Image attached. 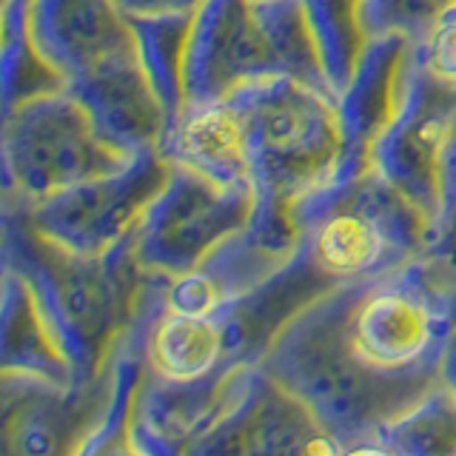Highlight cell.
Wrapping results in <instances>:
<instances>
[{"mask_svg": "<svg viewBox=\"0 0 456 456\" xmlns=\"http://www.w3.org/2000/svg\"><path fill=\"white\" fill-rule=\"evenodd\" d=\"M362 282H346L314 297L280 328L260 362L346 453H360L439 379V368L394 374L374 368L354 351L346 322Z\"/></svg>", "mask_w": 456, "mask_h": 456, "instance_id": "obj_1", "label": "cell"}, {"mask_svg": "<svg viewBox=\"0 0 456 456\" xmlns=\"http://www.w3.org/2000/svg\"><path fill=\"white\" fill-rule=\"evenodd\" d=\"M134 232L106 254L86 256L37 234L18 200L4 197V265L32 289L52 334L75 370V391H89L114 339L134 317L146 271L134 260Z\"/></svg>", "mask_w": 456, "mask_h": 456, "instance_id": "obj_2", "label": "cell"}, {"mask_svg": "<svg viewBox=\"0 0 456 456\" xmlns=\"http://www.w3.org/2000/svg\"><path fill=\"white\" fill-rule=\"evenodd\" d=\"M242 120L254 211L248 225L268 242L299 248L291 208L334 183L339 168L337 97L289 77L242 83L225 97Z\"/></svg>", "mask_w": 456, "mask_h": 456, "instance_id": "obj_3", "label": "cell"}, {"mask_svg": "<svg viewBox=\"0 0 456 456\" xmlns=\"http://www.w3.org/2000/svg\"><path fill=\"white\" fill-rule=\"evenodd\" d=\"M291 214L314 265L339 285L422 260L431 237L425 211L377 168L303 197Z\"/></svg>", "mask_w": 456, "mask_h": 456, "instance_id": "obj_4", "label": "cell"}, {"mask_svg": "<svg viewBox=\"0 0 456 456\" xmlns=\"http://www.w3.org/2000/svg\"><path fill=\"white\" fill-rule=\"evenodd\" d=\"M128 157L94 132L69 89L43 94L4 118V197L35 206L69 185L120 168Z\"/></svg>", "mask_w": 456, "mask_h": 456, "instance_id": "obj_5", "label": "cell"}, {"mask_svg": "<svg viewBox=\"0 0 456 456\" xmlns=\"http://www.w3.org/2000/svg\"><path fill=\"white\" fill-rule=\"evenodd\" d=\"M346 331L354 351L374 368L394 374L439 368L456 331V305L428 277L422 260H413L362 282Z\"/></svg>", "mask_w": 456, "mask_h": 456, "instance_id": "obj_6", "label": "cell"}, {"mask_svg": "<svg viewBox=\"0 0 456 456\" xmlns=\"http://www.w3.org/2000/svg\"><path fill=\"white\" fill-rule=\"evenodd\" d=\"M251 211V185H223L189 166L171 163L166 185L134 225V260L146 274L175 280L246 228Z\"/></svg>", "mask_w": 456, "mask_h": 456, "instance_id": "obj_7", "label": "cell"}, {"mask_svg": "<svg viewBox=\"0 0 456 456\" xmlns=\"http://www.w3.org/2000/svg\"><path fill=\"white\" fill-rule=\"evenodd\" d=\"M456 134V80L439 75L428 61L425 40H413L403 94L394 120L370 149V168L394 183L436 220L442 194V157Z\"/></svg>", "mask_w": 456, "mask_h": 456, "instance_id": "obj_8", "label": "cell"}, {"mask_svg": "<svg viewBox=\"0 0 456 456\" xmlns=\"http://www.w3.org/2000/svg\"><path fill=\"white\" fill-rule=\"evenodd\" d=\"M168 175V157L160 149H146L128 157L120 168L69 185L35 206H20L35 232L54 246L97 256L134 232Z\"/></svg>", "mask_w": 456, "mask_h": 456, "instance_id": "obj_9", "label": "cell"}, {"mask_svg": "<svg viewBox=\"0 0 456 456\" xmlns=\"http://www.w3.org/2000/svg\"><path fill=\"white\" fill-rule=\"evenodd\" d=\"M185 453H346L314 413L268 370L240 365L220 419Z\"/></svg>", "mask_w": 456, "mask_h": 456, "instance_id": "obj_10", "label": "cell"}, {"mask_svg": "<svg viewBox=\"0 0 456 456\" xmlns=\"http://www.w3.org/2000/svg\"><path fill=\"white\" fill-rule=\"evenodd\" d=\"M282 75L254 0H203L185 52V106L217 103L242 83Z\"/></svg>", "mask_w": 456, "mask_h": 456, "instance_id": "obj_11", "label": "cell"}, {"mask_svg": "<svg viewBox=\"0 0 456 456\" xmlns=\"http://www.w3.org/2000/svg\"><path fill=\"white\" fill-rule=\"evenodd\" d=\"M237 368L240 365H223L197 379H168L146 368L128 422V453L171 456L189 451L191 442L206 434L225 411Z\"/></svg>", "mask_w": 456, "mask_h": 456, "instance_id": "obj_12", "label": "cell"}, {"mask_svg": "<svg viewBox=\"0 0 456 456\" xmlns=\"http://www.w3.org/2000/svg\"><path fill=\"white\" fill-rule=\"evenodd\" d=\"M413 37L403 32L370 35L348 86L337 97L339 168L331 185H342L370 168V149L394 120Z\"/></svg>", "mask_w": 456, "mask_h": 456, "instance_id": "obj_13", "label": "cell"}, {"mask_svg": "<svg viewBox=\"0 0 456 456\" xmlns=\"http://www.w3.org/2000/svg\"><path fill=\"white\" fill-rule=\"evenodd\" d=\"M66 89L77 97L94 132L111 149L120 154L160 149L168 132V114L137 52L109 57L75 77Z\"/></svg>", "mask_w": 456, "mask_h": 456, "instance_id": "obj_14", "label": "cell"}, {"mask_svg": "<svg viewBox=\"0 0 456 456\" xmlns=\"http://www.w3.org/2000/svg\"><path fill=\"white\" fill-rule=\"evenodd\" d=\"M28 35L66 86L114 54L137 52L132 23L118 0H32Z\"/></svg>", "mask_w": 456, "mask_h": 456, "instance_id": "obj_15", "label": "cell"}, {"mask_svg": "<svg viewBox=\"0 0 456 456\" xmlns=\"http://www.w3.org/2000/svg\"><path fill=\"white\" fill-rule=\"evenodd\" d=\"M297 248H282L260 237L251 225L223 240L197 268L168 280L166 303L168 311L180 314H208L242 294L254 291L268 277L291 260Z\"/></svg>", "mask_w": 456, "mask_h": 456, "instance_id": "obj_16", "label": "cell"}, {"mask_svg": "<svg viewBox=\"0 0 456 456\" xmlns=\"http://www.w3.org/2000/svg\"><path fill=\"white\" fill-rule=\"evenodd\" d=\"M0 374H18L75 391V370L43 317L37 299L14 268L0 277Z\"/></svg>", "mask_w": 456, "mask_h": 456, "instance_id": "obj_17", "label": "cell"}, {"mask_svg": "<svg viewBox=\"0 0 456 456\" xmlns=\"http://www.w3.org/2000/svg\"><path fill=\"white\" fill-rule=\"evenodd\" d=\"M160 151L223 185H251L242 120L228 100L185 106L166 132Z\"/></svg>", "mask_w": 456, "mask_h": 456, "instance_id": "obj_18", "label": "cell"}, {"mask_svg": "<svg viewBox=\"0 0 456 456\" xmlns=\"http://www.w3.org/2000/svg\"><path fill=\"white\" fill-rule=\"evenodd\" d=\"M223 365L228 356L225 328L217 314L168 311L157 320L149 337V368L168 379H197Z\"/></svg>", "mask_w": 456, "mask_h": 456, "instance_id": "obj_19", "label": "cell"}, {"mask_svg": "<svg viewBox=\"0 0 456 456\" xmlns=\"http://www.w3.org/2000/svg\"><path fill=\"white\" fill-rule=\"evenodd\" d=\"M137 40L140 63L163 100L168 128L185 109V52L194 23V12H163V14H128Z\"/></svg>", "mask_w": 456, "mask_h": 456, "instance_id": "obj_20", "label": "cell"}, {"mask_svg": "<svg viewBox=\"0 0 456 456\" xmlns=\"http://www.w3.org/2000/svg\"><path fill=\"white\" fill-rule=\"evenodd\" d=\"M362 451L396 456H456V391L439 377L417 405L385 425Z\"/></svg>", "mask_w": 456, "mask_h": 456, "instance_id": "obj_21", "label": "cell"}, {"mask_svg": "<svg viewBox=\"0 0 456 456\" xmlns=\"http://www.w3.org/2000/svg\"><path fill=\"white\" fill-rule=\"evenodd\" d=\"M362 4L365 0H303L305 20L334 97L348 86L370 37L362 20Z\"/></svg>", "mask_w": 456, "mask_h": 456, "instance_id": "obj_22", "label": "cell"}, {"mask_svg": "<svg viewBox=\"0 0 456 456\" xmlns=\"http://www.w3.org/2000/svg\"><path fill=\"white\" fill-rule=\"evenodd\" d=\"M422 265L428 277L436 282V289H442L456 303V134L442 157L439 214L431 225Z\"/></svg>", "mask_w": 456, "mask_h": 456, "instance_id": "obj_23", "label": "cell"}, {"mask_svg": "<svg viewBox=\"0 0 456 456\" xmlns=\"http://www.w3.org/2000/svg\"><path fill=\"white\" fill-rule=\"evenodd\" d=\"M453 6L456 0H365L362 20L368 35L403 32L413 40H425Z\"/></svg>", "mask_w": 456, "mask_h": 456, "instance_id": "obj_24", "label": "cell"}, {"mask_svg": "<svg viewBox=\"0 0 456 456\" xmlns=\"http://www.w3.org/2000/svg\"><path fill=\"white\" fill-rule=\"evenodd\" d=\"M428 61L451 80H456V14H442L434 32L425 37Z\"/></svg>", "mask_w": 456, "mask_h": 456, "instance_id": "obj_25", "label": "cell"}, {"mask_svg": "<svg viewBox=\"0 0 456 456\" xmlns=\"http://www.w3.org/2000/svg\"><path fill=\"white\" fill-rule=\"evenodd\" d=\"M203 0H118L126 14H163V12H197Z\"/></svg>", "mask_w": 456, "mask_h": 456, "instance_id": "obj_26", "label": "cell"}, {"mask_svg": "<svg viewBox=\"0 0 456 456\" xmlns=\"http://www.w3.org/2000/svg\"><path fill=\"white\" fill-rule=\"evenodd\" d=\"M439 377L445 379L451 388L456 391V331L448 339V348L442 354V362H439Z\"/></svg>", "mask_w": 456, "mask_h": 456, "instance_id": "obj_27", "label": "cell"}, {"mask_svg": "<svg viewBox=\"0 0 456 456\" xmlns=\"http://www.w3.org/2000/svg\"><path fill=\"white\" fill-rule=\"evenodd\" d=\"M445 14H456V6H453V9H448V12H445Z\"/></svg>", "mask_w": 456, "mask_h": 456, "instance_id": "obj_28", "label": "cell"}, {"mask_svg": "<svg viewBox=\"0 0 456 456\" xmlns=\"http://www.w3.org/2000/svg\"><path fill=\"white\" fill-rule=\"evenodd\" d=\"M453 305H456V303H453Z\"/></svg>", "mask_w": 456, "mask_h": 456, "instance_id": "obj_29", "label": "cell"}]
</instances>
